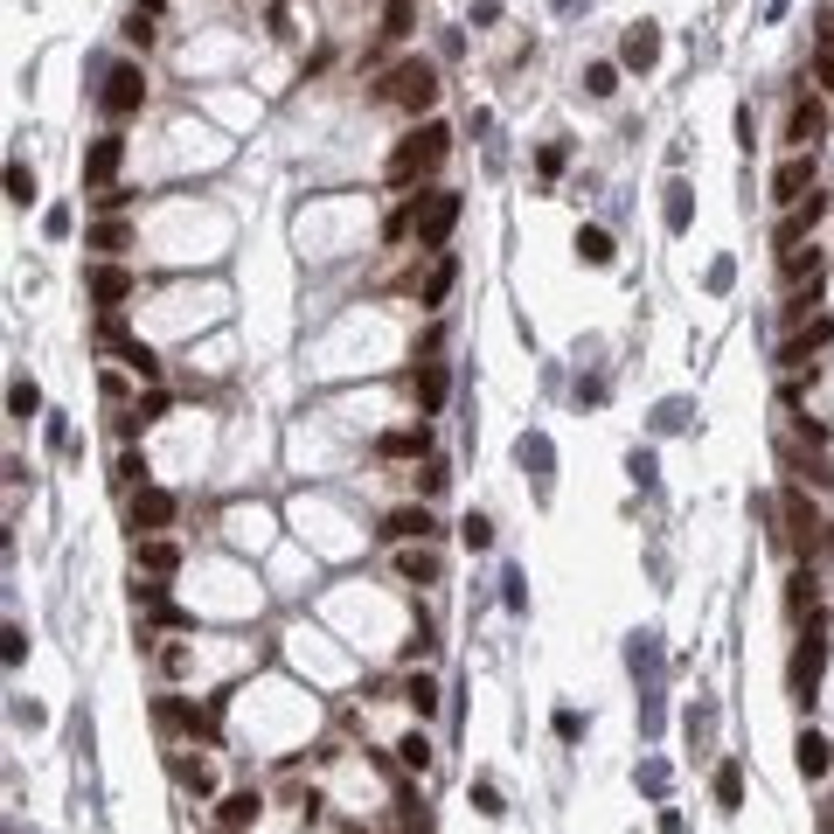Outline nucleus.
Segmentation results:
<instances>
[{
  "mask_svg": "<svg viewBox=\"0 0 834 834\" xmlns=\"http://www.w3.org/2000/svg\"><path fill=\"white\" fill-rule=\"evenodd\" d=\"M716 807H723V814H737V807H744V765H737V758H723V765H716Z\"/></svg>",
  "mask_w": 834,
  "mask_h": 834,
  "instance_id": "24",
  "label": "nucleus"
},
{
  "mask_svg": "<svg viewBox=\"0 0 834 834\" xmlns=\"http://www.w3.org/2000/svg\"><path fill=\"white\" fill-rule=\"evenodd\" d=\"M376 98H383V105H404V112H431V105H438V70H431L424 56H404L397 70H383Z\"/></svg>",
  "mask_w": 834,
  "mask_h": 834,
  "instance_id": "3",
  "label": "nucleus"
},
{
  "mask_svg": "<svg viewBox=\"0 0 834 834\" xmlns=\"http://www.w3.org/2000/svg\"><path fill=\"white\" fill-rule=\"evenodd\" d=\"M160 723H167V730H188V737H209V709H195V702H181V695L160 702Z\"/></svg>",
  "mask_w": 834,
  "mask_h": 834,
  "instance_id": "19",
  "label": "nucleus"
},
{
  "mask_svg": "<svg viewBox=\"0 0 834 834\" xmlns=\"http://www.w3.org/2000/svg\"><path fill=\"white\" fill-rule=\"evenodd\" d=\"M445 153H452V126L424 119V126H417V133H404V146L390 153V188H411V181H431V174L445 167Z\"/></svg>",
  "mask_w": 834,
  "mask_h": 834,
  "instance_id": "2",
  "label": "nucleus"
},
{
  "mask_svg": "<svg viewBox=\"0 0 834 834\" xmlns=\"http://www.w3.org/2000/svg\"><path fill=\"white\" fill-rule=\"evenodd\" d=\"M431 529H438V522H431V508H424V501L390 508V515L376 522V536H383V543H397V550H404V543H431Z\"/></svg>",
  "mask_w": 834,
  "mask_h": 834,
  "instance_id": "7",
  "label": "nucleus"
},
{
  "mask_svg": "<svg viewBox=\"0 0 834 834\" xmlns=\"http://www.w3.org/2000/svg\"><path fill=\"white\" fill-rule=\"evenodd\" d=\"M133 202V188H105V195H91V209H126Z\"/></svg>",
  "mask_w": 834,
  "mask_h": 834,
  "instance_id": "47",
  "label": "nucleus"
},
{
  "mask_svg": "<svg viewBox=\"0 0 834 834\" xmlns=\"http://www.w3.org/2000/svg\"><path fill=\"white\" fill-rule=\"evenodd\" d=\"M577 258H584V265H612V237H605L598 223H584V230H577Z\"/></svg>",
  "mask_w": 834,
  "mask_h": 834,
  "instance_id": "30",
  "label": "nucleus"
},
{
  "mask_svg": "<svg viewBox=\"0 0 834 834\" xmlns=\"http://www.w3.org/2000/svg\"><path fill=\"white\" fill-rule=\"evenodd\" d=\"M814 834H834V793H828V807H821V821H814Z\"/></svg>",
  "mask_w": 834,
  "mask_h": 834,
  "instance_id": "49",
  "label": "nucleus"
},
{
  "mask_svg": "<svg viewBox=\"0 0 834 834\" xmlns=\"http://www.w3.org/2000/svg\"><path fill=\"white\" fill-rule=\"evenodd\" d=\"M411 7H417V0H390V7H383V35H390V42L411 35Z\"/></svg>",
  "mask_w": 834,
  "mask_h": 834,
  "instance_id": "37",
  "label": "nucleus"
},
{
  "mask_svg": "<svg viewBox=\"0 0 834 834\" xmlns=\"http://www.w3.org/2000/svg\"><path fill=\"white\" fill-rule=\"evenodd\" d=\"M397 828H404V834H431V814H424V800H417L411 786L397 793Z\"/></svg>",
  "mask_w": 834,
  "mask_h": 834,
  "instance_id": "32",
  "label": "nucleus"
},
{
  "mask_svg": "<svg viewBox=\"0 0 834 834\" xmlns=\"http://www.w3.org/2000/svg\"><path fill=\"white\" fill-rule=\"evenodd\" d=\"M779 278H786V285H814V278H821V251H814V244H807V251H779Z\"/></svg>",
  "mask_w": 834,
  "mask_h": 834,
  "instance_id": "21",
  "label": "nucleus"
},
{
  "mask_svg": "<svg viewBox=\"0 0 834 834\" xmlns=\"http://www.w3.org/2000/svg\"><path fill=\"white\" fill-rule=\"evenodd\" d=\"M793 765H800V779H828V765H834L828 737H821V730H800V737H793Z\"/></svg>",
  "mask_w": 834,
  "mask_h": 834,
  "instance_id": "16",
  "label": "nucleus"
},
{
  "mask_svg": "<svg viewBox=\"0 0 834 834\" xmlns=\"http://www.w3.org/2000/svg\"><path fill=\"white\" fill-rule=\"evenodd\" d=\"M452 278H459V265H452V258H438V272L424 278V306H438V299L452 292Z\"/></svg>",
  "mask_w": 834,
  "mask_h": 834,
  "instance_id": "38",
  "label": "nucleus"
},
{
  "mask_svg": "<svg viewBox=\"0 0 834 834\" xmlns=\"http://www.w3.org/2000/svg\"><path fill=\"white\" fill-rule=\"evenodd\" d=\"M445 480H452V473H445V466H438V459H431V466H424V473H417V487H424V494H438V487H445Z\"/></svg>",
  "mask_w": 834,
  "mask_h": 834,
  "instance_id": "48",
  "label": "nucleus"
},
{
  "mask_svg": "<svg viewBox=\"0 0 834 834\" xmlns=\"http://www.w3.org/2000/svg\"><path fill=\"white\" fill-rule=\"evenodd\" d=\"M139 105H146V70L139 63H112L105 70V91H98V112L105 119H133Z\"/></svg>",
  "mask_w": 834,
  "mask_h": 834,
  "instance_id": "5",
  "label": "nucleus"
},
{
  "mask_svg": "<svg viewBox=\"0 0 834 834\" xmlns=\"http://www.w3.org/2000/svg\"><path fill=\"white\" fill-rule=\"evenodd\" d=\"M473 807H480V814H487V821H494V814H501V793H494V786H487V779H480V786H473Z\"/></svg>",
  "mask_w": 834,
  "mask_h": 834,
  "instance_id": "46",
  "label": "nucleus"
},
{
  "mask_svg": "<svg viewBox=\"0 0 834 834\" xmlns=\"http://www.w3.org/2000/svg\"><path fill=\"white\" fill-rule=\"evenodd\" d=\"M556 737L577 744V737H584V716H577V709H556Z\"/></svg>",
  "mask_w": 834,
  "mask_h": 834,
  "instance_id": "45",
  "label": "nucleus"
},
{
  "mask_svg": "<svg viewBox=\"0 0 834 834\" xmlns=\"http://www.w3.org/2000/svg\"><path fill=\"white\" fill-rule=\"evenodd\" d=\"M7 411H14V424H28V417L42 411V390H35L28 376H14V390H7Z\"/></svg>",
  "mask_w": 834,
  "mask_h": 834,
  "instance_id": "33",
  "label": "nucleus"
},
{
  "mask_svg": "<svg viewBox=\"0 0 834 834\" xmlns=\"http://www.w3.org/2000/svg\"><path fill=\"white\" fill-rule=\"evenodd\" d=\"M119 362H126V376H139V383H153V376H160V355H153L146 341H126V348H119Z\"/></svg>",
  "mask_w": 834,
  "mask_h": 834,
  "instance_id": "28",
  "label": "nucleus"
},
{
  "mask_svg": "<svg viewBox=\"0 0 834 834\" xmlns=\"http://www.w3.org/2000/svg\"><path fill=\"white\" fill-rule=\"evenodd\" d=\"M821 661H828V640H821V612H807V633H800V647H793V661H786V689L793 702L807 709L814 689H821Z\"/></svg>",
  "mask_w": 834,
  "mask_h": 834,
  "instance_id": "4",
  "label": "nucleus"
},
{
  "mask_svg": "<svg viewBox=\"0 0 834 834\" xmlns=\"http://www.w3.org/2000/svg\"><path fill=\"white\" fill-rule=\"evenodd\" d=\"M167 411V397H160V390H153V397H146V404H133V411L119 417V438H139V431H146V424H153V417Z\"/></svg>",
  "mask_w": 834,
  "mask_h": 834,
  "instance_id": "31",
  "label": "nucleus"
},
{
  "mask_svg": "<svg viewBox=\"0 0 834 834\" xmlns=\"http://www.w3.org/2000/svg\"><path fill=\"white\" fill-rule=\"evenodd\" d=\"M146 473H153V466H146V452H119V466H112V487H119V494L133 501L139 487H153Z\"/></svg>",
  "mask_w": 834,
  "mask_h": 834,
  "instance_id": "22",
  "label": "nucleus"
},
{
  "mask_svg": "<svg viewBox=\"0 0 834 834\" xmlns=\"http://www.w3.org/2000/svg\"><path fill=\"white\" fill-rule=\"evenodd\" d=\"M216 821H223V828H258V821H265V793H258V786H244V793H223V807H216Z\"/></svg>",
  "mask_w": 834,
  "mask_h": 834,
  "instance_id": "14",
  "label": "nucleus"
},
{
  "mask_svg": "<svg viewBox=\"0 0 834 834\" xmlns=\"http://www.w3.org/2000/svg\"><path fill=\"white\" fill-rule=\"evenodd\" d=\"M174 779H181L188 793H209V786H216V772H209V758H188V751H174Z\"/></svg>",
  "mask_w": 834,
  "mask_h": 834,
  "instance_id": "26",
  "label": "nucleus"
},
{
  "mask_svg": "<svg viewBox=\"0 0 834 834\" xmlns=\"http://www.w3.org/2000/svg\"><path fill=\"white\" fill-rule=\"evenodd\" d=\"M793 466H800L814 487H834V466H828V459H800V452H793Z\"/></svg>",
  "mask_w": 834,
  "mask_h": 834,
  "instance_id": "42",
  "label": "nucleus"
},
{
  "mask_svg": "<svg viewBox=\"0 0 834 834\" xmlns=\"http://www.w3.org/2000/svg\"><path fill=\"white\" fill-rule=\"evenodd\" d=\"M411 397L424 404V411L445 404V369H438V362H417V369H411Z\"/></svg>",
  "mask_w": 834,
  "mask_h": 834,
  "instance_id": "20",
  "label": "nucleus"
},
{
  "mask_svg": "<svg viewBox=\"0 0 834 834\" xmlns=\"http://www.w3.org/2000/svg\"><path fill=\"white\" fill-rule=\"evenodd\" d=\"M397 577H404V584H438V550L404 543V550H397Z\"/></svg>",
  "mask_w": 834,
  "mask_h": 834,
  "instance_id": "17",
  "label": "nucleus"
},
{
  "mask_svg": "<svg viewBox=\"0 0 834 834\" xmlns=\"http://www.w3.org/2000/svg\"><path fill=\"white\" fill-rule=\"evenodd\" d=\"M695 216V188L689 181H668V230H689Z\"/></svg>",
  "mask_w": 834,
  "mask_h": 834,
  "instance_id": "34",
  "label": "nucleus"
},
{
  "mask_svg": "<svg viewBox=\"0 0 834 834\" xmlns=\"http://www.w3.org/2000/svg\"><path fill=\"white\" fill-rule=\"evenodd\" d=\"M84 285H91V306H98V313H119V306L139 292V278L126 272V265H91Z\"/></svg>",
  "mask_w": 834,
  "mask_h": 834,
  "instance_id": "9",
  "label": "nucleus"
},
{
  "mask_svg": "<svg viewBox=\"0 0 834 834\" xmlns=\"http://www.w3.org/2000/svg\"><path fill=\"white\" fill-rule=\"evenodd\" d=\"M126 42H139V49H146V42H153V14H126Z\"/></svg>",
  "mask_w": 834,
  "mask_h": 834,
  "instance_id": "43",
  "label": "nucleus"
},
{
  "mask_svg": "<svg viewBox=\"0 0 834 834\" xmlns=\"http://www.w3.org/2000/svg\"><path fill=\"white\" fill-rule=\"evenodd\" d=\"M452 223H459V195H452V188H424V195H411V202L390 216V237H417L424 251H438V244L452 237Z\"/></svg>",
  "mask_w": 834,
  "mask_h": 834,
  "instance_id": "1",
  "label": "nucleus"
},
{
  "mask_svg": "<svg viewBox=\"0 0 834 834\" xmlns=\"http://www.w3.org/2000/svg\"><path fill=\"white\" fill-rule=\"evenodd\" d=\"M91 251H105V258L133 251V223H98V230H91Z\"/></svg>",
  "mask_w": 834,
  "mask_h": 834,
  "instance_id": "29",
  "label": "nucleus"
},
{
  "mask_svg": "<svg viewBox=\"0 0 834 834\" xmlns=\"http://www.w3.org/2000/svg\"><path fill=\"white\" fill-rule=\"evenodd\" d=\"M126 515H133V543L139 536H160V529L174 522V494H167V487H139L133 501H126Z\"/></svg>",
  "mask_w": 834,
  "mask_h": 834,
  "instance_id": "8",
  "label": "nucleus"
},
{
  "mask_svg": "<svg viewBox=\"0 0 834 834\" xmlns=\"http://www.w3.org/2000/svg\"><path fill=\"white\" fill-rule=\"evenodd\" d=\"M216 834H237V828H216Z\"/></svg>",
  "mask_w": 834,
  "mask_h": 834,
  "instance_id": "51",
  "label": "nucleus"
},
{
  "mask_svg": "<svg viewBox=\"0 0 834 834\" xmlns=\"http://www.w3.org/2000/svg\"><path fill=\"white\" fill-rule=\"evenodd\" d=\"M376 452H383V459H417V452H431V424H411V431H383V438H376Z\"/></svg>",
  "mask_w": 834,
  "mask_h": 834,
  "instance_id": "18",
  "label": "nucleus"
},
{
  "mask_svg": "<svg viewBox=\"0 0 834 834\" xmlns=\"http://www.w3.org/2000/svg\"><path fill=\"white\" fill-rule=\"evenodd\" d=\"M0 640H7V647H0V654H7V668H21V654H28V633H21V626H7Z\"/></svg>",
  "mask_w": 834,
  "mask_h": 834,
  "instance_id": "44",
  "label": "nucleus"
},
{
  "mask_svg": "<svg viewBox=\"0 0 834 834\" xmlns=\"http://www.w3.org/2000/svg\"><path fill=\"white\" fill-rule=\"evenodd\" d=\"M133 563L146 570V577H174V570H181V543H167V536H139Z\"/></svg>",
  "mask_w": 834,
  "mask_h": 834,
  "instance_id": "15",
  "label": "nucleus"
},
{
  "mask_svg": "<svg viewBox=\"0 0 834 834\" xmlns=\"http://www.w3.org/2000/svg\"><path fill=\"white\" fill-rule=\"evenodd\" d=\"M397 765H404V772H431V737H424V730H404V737H397Z\"/></svg>",
  "mask_w": 834,
  "mask_h": 834,
  "instance_id": "25",
  "label": "nucleus"
},
{
  "mask_svg": "<svg viewBox=\"0 0 834 834\" xmlns=\"http://www.w3.org/2000/svg\"><path fill=\"white\" fill-rule=\"evenodd\" d=\"M821 133H828V105H821V98H793V112H786V146H793V153H814Z\"/></svg>",
  "mask_w": 834,
  "mask_h": 834,
  "instance_id": "10",
  "label": "nucleus"
},
{
  "mask_svg": "<svg viewBox=\"0 0 834 834\" xmlns=\"http://www.w3.org/2000/svg\"><path fill=\"white\" fill-rule=\"evenodd\" d=\"M807 195H814V153H786L779 174H772V202L793 209V202H807Z\"/></svg>",
  "mask_w": 834,
  "mask_h": 834,
  "instance_id": "11",
  "label": "nucleus"
},
{
  "mask_svg": "<svg viewBox=\"0 0 834 834\" xmlns=\"http://www.w3.org/2000/svg\"><path fill=\"white\" fill-rule=\"evenodd\" d=\"M821 216H828V195H807V202H793V209L779 216V230H772V244H779V251H800V237H807V230H814Z\"/></svg>",
  "mask_w": 834,
  "mask_h": 834,
  "instance_id": "12",
  "label": "nucleus"
},
{
  "mask_svg": "<svg viewBox=\"0 0 834 834\" xmlns=\"http://www.w3.org/2000/svg\"><path fill=\"white\" fill-rule=\"evenodd\" d=\"M431 647H438V640H431V619H417V626H411V640H404V661H424Z\"/></svg>",
  "mask_w": 834,
  "mask_h": 834,
  "instance_id": "40",
  "label": "nucleus"
},
{
  "mask_svg": "<svg viewBox=\"0 0 834 834\" xmlns=\"http://www.w3.org/2000/svg\"><path fill=\"white\" fill-rule=\"evenodd\" d=\"M133 7H139V14H160V0H133Z\"/></svg>",
  "mask_w": 834,
  "mask_h": 834,
  "instance_id": "50",
  "label": "nucleus"
},
{
  "mask_svg": "<svg viewBox=\"0 0 834 834\" xmlns=\"http://www.w3.org/2000/svg\"><path fill=\"white\" fill-rule=\"evenodd\" d=\"M459 543H466V550H494V522H487V515H466V522H459Z\"/></svg>",
  "mask_w": 834,
  "mask_h": 834,
  "instance_id": "36",
  "label": "nucleus"
},
{
  "mask_svg": "<svg viewBox=\"0 0 834 834\" xmlns=\"http://www.w3.org/2000/svg\"><path fill=\"white\" fill-rule=\"evenodd\" d=\"M7 202H14V209L35 202V174H28V160H7Z\"/></svg>",
  "mask_w": 834,
  "mask_h": 834,
  "instance_id": "35",
  "label": "nucleus"
},
{
  "mask_svg": "<svg viewBox=\"0 0 834 834\" xmlns=\"http://www.w3.org/2000/svg\"><path fill=\"white\" fill-rule=\"evenodd\" d=\"M119 160H126V139H119V133L91 139V153H84V195H105L112 174H119Z\"/></svg>",
  "mask_w": 834,
  "mask_h": 834,
  "instance_id": "6",
  "label": "nucleus"
},
{
  "mask_svg": "<svg viewBox=\"0 0 834 834\" xmlns=\"http://www.w3.org/2000/svg\"><path fill=\"white\" fill-rule=\"evenodd\" d=\"M654 56H661V28H654V21H633L626 42H619V63H626V70H654Z\"/></svg>",
  "mask_w": 834,
  "mask_h": 834,
  "instance_id": "13",
  "label": "nucleus"
},
{
  "mask_svg": "<svg viewBox=\"0 0 834 834\" xmlns=\"http://www.w3.org/2000/svg\"><path fill=\"white\" fill-rule=\"evenodd\" d=\"M786 612H793V619H807V612H821V591H814V570H793V577H786Z\"/></svg>",
  "mask_w": 834,
  "mask_h": 834,
  "instance_id": "23",
  "label": "nucleus"
},
{
  "mask_svg": "<svg viewBox=\"0 0 834 834\" xmlns=\"http://www.w3.org/2000/svg\"><path fill=\"white\" fill-rule=\"evenodd\" d=\"M814 84L834 91V42H814Z\"/></svg>",
  "mask_w": 834,
  "mask_h": 834,
  "instance_id": "41",
  "label": "nucleus"
},
{
  "mask_svg": "<svg viewBox=\"0 0 834 834\" xmlns=\"http://www.w3.org/2000/svg\"><path fill=\"white\" fill-rule=\"evenodd\" d=\"M404 702H411V716H438V682L417 668L411 682H404Z\"/></svg>",
  "mask_w": 834,
  "mask_h": 834,
  "instance_id": "27",
  "label": "nucleus"
},
{
  "mask_svg": "<svg viewBox=\"0 0 834 834\" xmlns=\"http://www.w3.org/2000/svg\"><path fill=\"white\" fill-rule=\"evenodd\" d=\"M584 91H591V98H612V91H619V70H612V63H591V70H584Z\"/></svg>",
  "mask_w": 834,
  "mask_h": 834,
  "instance_id": "39",
  "label": "nucleus"
}]
</instances>
